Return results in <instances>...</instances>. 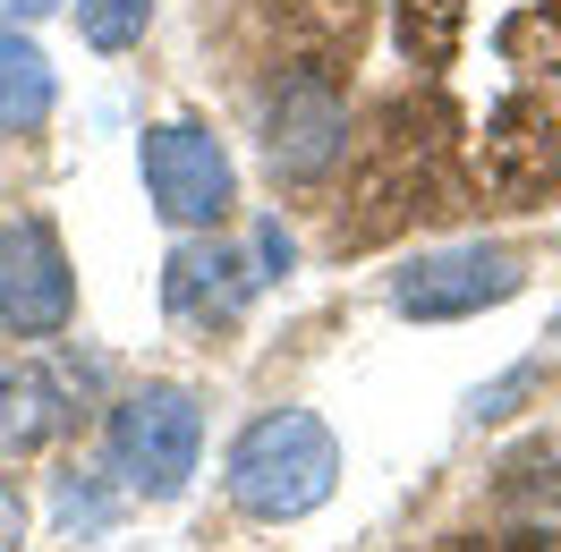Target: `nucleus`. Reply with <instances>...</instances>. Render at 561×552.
<instances>
[{
	"instance_id": "obj_1",
	"label": "nucleus",
	"mask_w": 561,
	"mask_h": 552,
	"mask_svg": "<svg viewBox=\"0 0 561 552\" xmlns=\"http://www.w3.org/2000/svg\"><path fill=\"white\" fill-rule=\"evenodd\" d=\"M221 484H230V502H239L247 518H264V527L307 518L341 493V434H332L316 409H264L239 442H230Z\"/></svg>"
},
{
	"instance_id": "obj_2",
	"label": "nucleus",
	"mask_w": 561,
	"mask_h": 552,
	"mask_svg": "<svg viewBox=\"0 0 561 552\" xmlns=\"http://www.w3.org/2000/svg\"><path fill=\"white\" fill-rule=\"evenodd\" d=\"M205 450V409L179 382H145L111 409V476L145 493V502H179Z\"/></svg>"
},
{
	"instance_id": "obj_3",
	"label": "nucleus",
	"mask_w": 561,
	"mask_h": 552,
	"mask_svg": "<svg viewBox=\"0 0 561 552\" xmlns=\"http://www.w3.org/2000/svg\"><path fill=\"white\" fill-rule=\"evenodd\" d=\"M137 171H145V196H153V212H162L171 230H221L230 205H239V171H230L221 137L196 128V119L145 128L137 137Z\"/></svg>"
},
{
	"instance_id": "obj_4",
	"label": "nucleus",
	"mask_w": 561,
	"mask_h": 552,
	"mask_svg": "<svg viewBox=\"0 0 561 552\" xmlns=\"http://www.w3.org/2000/svg\"><path fill=\"white\" fill-rule=\"evenodd\" d=\"M527 289V264L511 246H434V255H409L400 273H391V307L409 314V323H468V314L485 307H511Z\"/></svg>"
},
{
	"instance_id": "obj_5",
	"label": "nucleus",
	"mask_w": 561,
	"mask_h": 552,
	"mask_svg": "<svg viewBox=\"0 0 561 552\" xmlns=\"http://www.w3.org/2000/svg\"><path fill=\"white\" fill-rule=\"evenodd\" d=\"M77 314V273H69V246L60 230L26 212V221H9L0 230V332H18V341H60Z\"/></svg>"
},
{
	"instance_id": "obj_6",
	"label": "nucleus",
	"mask_w": 561,
	"mask_h": 552,
	"mask_svg": "<svg viewBox=\"0 0 561 552\" xmlns=\"http://www.w3.org/2000/svg\"><path fill=\"white\" fill-rule=\"evenodd\" d=\"M350 153V103L323 69L280 77V94L264 103V162L280 179H323L332 162Z\"/></svg>"
},
{
	"instance_id": "obj_7",
	"label": "nucleus",
	"mask_w": 561,
	"mask_h": 552,
	"mask_svg": "<svg viewBox=\"0 0 561 552\" xmlns=\"http://www.w3.org/2000/svg\"><path fill=\"white\" fill-rule=\"evenodd\" d=\"M162 289H171V314H187V323H230V314L247 307L255 273H247L230 246H179Z\"/></svg>"
},
{
	"instance_id": "obj_8",
	"label": "nucleus",
	"mask_w": 561,
	"mask_h": 552,
	"mask_svg": "<svg viewBox=\"0 0 561 552\" xmlns=\"http://www.w3.org/2000/svg\"><path fill=\"white\" fill-rule=\"evenodd\" d=\"M51 103H60V77H51V60H43L35 35H18L9 18H0V128H43L51 119Z\"/></svg>"
},
{
	"instance_id": "obj_9",
	"label": "nucleus",
	"mask_w": 561,
	"mask_h": 552,
	"mask_svg": "<svg viewBox=\"0 0 561 552\" xmlns=\"http://www.w3.org/2000/svg\"><path fill=\"white\" fill-rule=\"evenodd\" d=\"M60 400H69L60 375H0V442L26 450V442H43V434H60V425H69Z\"/></svg>"
},
{
	"instance_id": "obj_10",
	"label": "nucleus",
	"mask_w": 561,
	"mask_h": 552,
	"mask_svg": "<svg viewBox=\"0 0 561 552\" xmlns=\"http://www.w3.org/2000/svg\"><path fill=\"white\" fill-rule=\"evenodd\" d=\"M502 527L527 536V544H553L561 536V459L553 468L536 459V468H511V476H502Z\"/></svg>"
},
{
	"instance_id": "obj_11",
	"label": "nucleus",
	"mask_w": 561,
	"mask_h": 552,
	"mask_svg": "<svg viewBox=\"0 0 561 552\" xmlns=\"http://www.w3.org/2000/svg\"><path fill=\"white\" fill-rule=\"evenodd\" d=\"M145 26H153V0H77V35L94 51H128L145 43Z\"/></svg>"
},
{
	"instance_id": "obj_12",
	"label": "nucleus",
	"mask_w": 561,
	"mask_h": 552,
	"mask_svg": "<svg viewBox=\"0 0 561 552\" xmlns=\"http://www.w3.org/2000/svg\"><path fill=\"white\" fill-rule=\"evenodd\" d=\"M527 382H536V366H511V375L493 382V391H477V400H468V416H477V425H493V416H511V400H519Z\"/></svg>"
},
{
	"instance_id": "obj_13",
	"label": "nucleus",
	"mask_w": 561,
	"mask_h": 552,
	"mask_svg": "<svg viewBox=\"0 0 561 552\" xmlns=\"http://www.w3.org/2000/svg\"><path fill=\"white\" fill-rule=\"evenodd\" d=\"M280 273H289V230L255 221V280H280Z\"/></svg>"
},
{
	"instance_id": "obj_14",
	"label": "nucleus",
	"mask_w": 561,
	"mask_h": 552,
	"mask_svg": "<svg viewBox=\"0 0 561 552\" xmlns=\"http://www.w3.org/2000/svg\"><path fill=\"white\" fill-rule=\"evenodd\" d=\"M0 9H9V18H51L60 0H0Z\"/></svg>"
},
{
	"instance_id": "obj_15",
	"label": "nucleus",
	"mask_w": 561,
	"mask_h": 552,
	"mask_svg": "<svg viewBox=\"0 0 561 552\" xmlns=\"http://www.w3.org/2000/svg\"><path fill=\"white\" fill-rule=\"evenodd\" d=\"M9 536H18V510H9V502H0V552H18V544H9Z\"/></svg>"
},
{
	"instance_id": "obj_16",
	"label": "nucleus",
	"mask_w": 561,
	"mask_h": 552,
	"mask_svg": "<svg viewBox=\"0 0 561 552\" xmlns=\"http://www.w3.org/2000/svg\"><path fill=\"white\" fill-rule=\"evenodd\" d=\"M553 341H561V323H553Z\"/></svg>"
}]
</instances>
